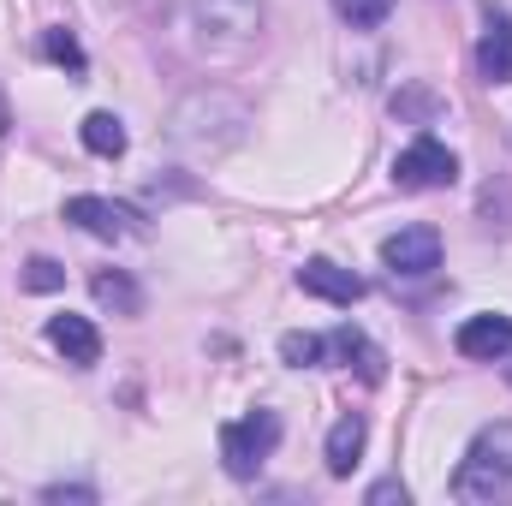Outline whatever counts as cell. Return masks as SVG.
<instances>
[{
  "instance_id": "cell-1",
  "label": "cell",
  "mask_w": 512,
  "mask_h": 506,
  "mask_svg": "<svg viewBox=\"0 0 512 506\" xmlns=\"http://www.w3.org/2000/svg\"><path fill=\"white\" fill-rule=\"evenodd\" d=\"M245 131H251V108H245L233 90L203 84V90H191V96L173 108V120H167V143H173L179 155H191V161H215V155L239 149Z\"/></svg>"
},
{
  "instance_id": "cell-2",
  "label": "cell",
  "mask_w": 512,
  "mask_h": 506,
  "mask_svg": "<svg viewBox=\"0 0 512 506\" xmlns=\"http://www.w3.org/2000/svg\"><path fill=\"white\" fill-rule=\"evenodd\" d=\"M179 36L197 60H233L262 36V0H185Z\"/></svg>"
},
{
  "instance_id": "cell-3",
  "label": "cell",
  "mask_w": 512,
  "mask_h": 506,
  "mask_svg": "<svg viewBox=\"0 0 512 506\" xmlns=\"http://www.w3.org/2000/svg\"><path fill=\"white\" fill-rule=\"evenodd\" d=\"M453 495L465 506L512 501V417L477 429V441L465 447V459H459V471H453Z\"/></svg>"
},
{
  "instance_id": "cell-4",
  "label": "cell",
  "mask_w": 512,
  "mask_h": 506,
  "mask_svg": "<svg viewBox=\"0 0 512 506\" xmlns=\"http://www.w3.org/2000/svg\"><path fill=\"white\" fill-rule=\"evenodd\" d=\"M274 447H280V417H274V411H251V417L221 423V465H227L239 483H251L256 471L268 465Z\"/></svg>"
},
{
  "instance_id": "cell-5",
  "label": "cell",
  "mask_w": 512,
  "mask_h": 506,
  "mask_svg": "<svg viewBox=\"0 0 512 506\" xmlns=\"http://www.w3.org/2000/svg\"><path fill=\"white\" fill-rule=\"evenodd\" d=\"M459 179V155L441 143V137H411L399 155H393V185L399 191H447Z\"/></svg>"
},
{
  "instance_id": "cell-6",
  "label": "cell",
  "mask_w": 512,
  "mask_h": 506,
  "mask_svg": "<svg viewBox=\"0 0 512 506\" xmlns=\"http://www.w3.org/2000/svg\"><path fill=\"white\" fill-rule=\"evenodd\" d=\"M382 262L393 268V280H423L441 268V233L435 227H399L393 239H382Z\"/></svg>"
},
{
  "instance_id": "cell-7",
  "label": "cell",
  "mask_w": 512,
  "mask_h": 506,
  "mask_svg": "<svg viewBox=\"0 0 512 506\" xmlns=\"http://www.w3.org/2000/svg\"><path fill=\"white\" fill-rule=\"evenodd\" d=\"M453 346H459V358H471V364H495V358H507L512 352V316H501V310L465 316L459 334H453Z\"/></svg>"
},
{
  "instance_id": "cell-8",
  "label": "cell",
  "mask_w": 512,
  "mask_h": 506,
  "mask_svg": "<svg viewBox=\"0 0 512 506\" xmlns=\"http://www.w3.org/2000/svg\"><path fill=\"white\" fill-rule=\"evenodd\" d=\"M66 221L78 233H90V239H108V245L137 233V215L126 203H108V197H66Z\"/></svg>"
},
{
  "instance_id": "cell-9",
  "label": "cell",
  "mask_w": 512,
  "mask_h": 506,
  "mask_svg": "<svg viewBox=\"0 0 512 506\" xmlns=\"http://www.w3.org/2000/svg\"><path fill=\"white\" fill-rule=\"evenodd\" d=\"M48 346L66 358V364H78V370H90V364H102V334H96V322L90 316H48Z\"/></svg>"
},
{
  "instance_id": "cell-10",
  "label": "cell",
  "mask_w": 512,
  "mask_h": 506,
  "mask_svg": "<svg viewBox=\"0 0 512 506\" xmlns=\"http://www.w3.org/2000/svg\"><path fill=\"white\" fill-rule=\"evenodd\" d=\"M298 286H304L310 298H328V304H346V310L364 298V280H358L352 268H340V262H322V256L298 268Z\"/></svg>"
},
{
  "instance_id": "cell-11",
  "label": "cell",
  "mask_w": 512,
  "mask_h": 506,
  "mask_svg": "<svg viewBox=\"0 0 512 506\" xmlns=\"http://www.w3.org/2000/svg\"><path fill=\"white\" fill-rule=\"evenodd\" d=\"M328 358H340V364H352V370H358V376L370 381V387H376V381L387 376V358H382V346H376V340H370L364 328H352V322H340V328L328 334Z\"/></svg>"
},
{
  "instance_id": "cell-12",
  "label": "cell",
  "mask_w": 512,
  "mask_h": 506,
  "mask_svg": "<svg viewBox=\"0 0 512 506\" xmlns=\"http://www.w3.org/2000/svg\"><path fill=\"white\" fill-rule=\"evenodd\" d=\"M477 78L483 84H512V18L489 12V30L477 42Z\"/></svg>"
},
{
  "instance_id": "cell-13",
  "label": "cell",
  "mask_w": 512,
  "mask_h": 506,
  "mask_svg": "<svg viewBox=\"0 0 512 506\" xmlns=\"http://www.w3.org/2000/svg\"><path fill=\"white\" fill-rule=\"evenodd\" d=\"M364 441H370V423L358 411H346L334 429H328V471L334 477H352V465L364 459Z\"/></svg>"
},
{
  "instance_id": "cell-14",
  "label": "cell",
  "mask_w": 512,
  "mask_h": 506,
  "mask_svg": "<svg viewBox=\"0 0 512 506\" xmlns=\"http://www.w3.org/2000/svg\"><path fill=\"white\" fill-rule=\"evenodd\" d=\"M90 292H96V304L114 310V316H143V292H137V280H131L126 268H96V274H90Z\"/></svg>"
},
{
  "instance_id": "cell-15",
  "label": "cell",
  "mask_w": 512,
  "mask_h": 506,
  "mask_svg": "<svg viewBox=\"0 0 512 506\" xmlns=\"http://www.w3.org/2000/svg\"><path fill=\"white\" fill-rule=\"evenodd\" d=\"M78 137H84V149H90V155H102V161L126 155V126H120V114H90Z\"/></svg>"
},
{
  "instance_id": "cell-16",
  "label": "cell",
  "mask_w": 512,
  "mask_h": 506,
  "mask_svg": "<svg viewBox=\"0 0 512 506\" xmlns=\"http://www.w3.org/2000/svg\"><path fill=\"white\" fill-rule=\"evenodd\" d=\"M42 54H48L54 66H66L72 78H84V72H90V60H84V48H78V36H72L66 24H54V30H42Z\"/></svg>"
},
{
  "instance_id": "cell-17",
  "label": "cell",
  "mask_w": 512,
  "mask_h": 506,
  "mask_svg": "<svg viewBox=\"0 0 512 506\" xmlns=\"http://www.w3.org/2000/svg\"><path fill=\"white\" fill-rule=\"evenodd\" d=\"M280 358L292 370H316V364H328V340L322 334H280Z\"/></svg>"
},
{
  "instance_id": "cell-18",
  "label": "cell",
  "mask_w": 512,
  "mask_h": 506,
  "mask_svg": "<svg viewBox=\"0 0 512 506\" xmlns=\"http://www.w3.org/2000/svg\"><path fill=\"white\" fill-rule=\"evenodd\" d=\"M393 114H399V120H417V126H429V120L441 114V96H429L423 84H411V90H399V96H393Z\"/></svg>"
},
{
  "instance_id": "cell-19",
  "label": "cell",
  "mask_w": 512,
  "mask_h": 506,
  "mask_svg": "<svg viewBox=\"0 0 512 506\" xmlns=\"http://www.w3.org/2000/svg\"><path fill=\"white\" fill-rule=\"evenodd\" d=\"M334 6H340V18L352 30H376V24H387V12H393V0H334Z\"/></svg>"
},
{
  "instance_id": "cell-20",
  "label": "cell",
  "mask_w": 512,
  "mask_h": 506,
  "mask_svg": "<svg viewBox=\"0 0 512 506\" xmlns=\"http://www.w3.org/2000/svg\"><path fill=\"white\" fill-rule=\"evenodd\" d=\"M66 286V268L54 256H30L24 262V292H60Z\"/></svg>"
},
{
  "instance_id": "cell-21",
  "label": "cell",
  "mask_w": 512,
  "mask_h": 506,
  "mask_svg": "<svg viewBox=\"0 0 512 506\" xmlns=\"http://www.w3.org/2000/svg\"><path fill=\"white\" fill-rule=\"evenodd\" d=\"M364 501H370V506H393V501L405 506V501H411V495H405V483H399V477H387V483H376V489H370Z\"/></svg>"
},
{
  "instance_id": "cell-22",
  "label": "cell",
  "mask_w": 512,
  "mask_h": 506,
  "mask_svg": "<svg viewBox=\"0 0 512 506\" xmlns=\"http://www.w3.org/2000/svg\"><path fill=\"white\" fill-rule=\"evenodd\" d=\"M6 126H12V114H6V96H0V137H6Z\"/></svg>"
},
{
  "instance_id": "cell-23",
  "label": "cell",
  "mask_w": 512,
  "mask_h": 506,
  "mask_svg": "<svg viewBox=\"0 0 512 506\" xmlns=\"http://www.w3.org/2000/svg\"><path fill=\"white\" fill-rule=\"evenodd\" d=\"M507 358H512V352H507ZM507 381H512V364H507Z\"/></svg>"
}]
</instances>
